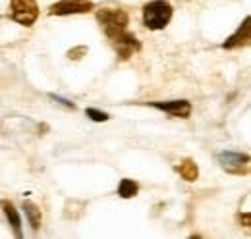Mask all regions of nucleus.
Returning a JSON list of instances; mask_svg holds the SVG:
<instances>
[{"label":"nucleus","mask_w":251,"mask_h":239,"mask_svg":"<svg viewBox=\"0 0 251 239\" xmlns=\"http://www.w3.org/2000/svg\"><path fill=\"white\" fill-rule=\"evenodd\" d=\"M49 98H52V100H56V102L64 104L66 108H72V110L75 108V104H74L72 100H68V98H62V96H58V95H54V93H50V95H49Z\"/></svg>","instance_id":"obj_15"},{"label":"nucleus","mask_w":251,"mask_h":239,"mask_svg":"<svg viewBox=\"0 0 251 239\" xmlns=\"http://www.w3.org/2000/svg\"><path fill=\"white\" fill-rule=\"evenodd\" d=\"M10 16L16 24L31 27L39 18L37 0H10Z\"/></svg>","instance_id":"obj_4"},{"label":"nucleus","mask_w":251,"mask_h":239,"mask_svg":"<svg viewBox=\"0 0 251 239\" xmlns=\"http://www.w3.org/2000/svg\"><path fill=\"white\" fill-rule=\"evenodd\" d=\"M0 209L4 212L8 224L12 226L14 236H16V238H22V236H24V234H22V216H20V212L16 209V205H14L12 201H8V199H2V201H0Z\"/></svg>","instance_id":"obj_9"},{"label":"nucleus","mask_w":251,"mask_h":239,"mask_svg":"<svg viewBox=\"0 0 251 239\" xmlns=\"http://www.w3.org/2000/svg\"><path fill=\"white\" fill-rule=\"evenodd\" d=\"M83 54H87V47H75V48H72V50H68V58L70 60H79Z\"/></svg>","instance_id":"obj_14"},{"label":"nucleus","mask_w":251,"mask_h":239,"mask_svg":"<svg viewBox=\"0 0 251 239\" xmlns=\"http://www.w3.org/2000/svg\"><path fill=\"white\" fill-rule=\"evenodd\" d=\"M240 222H244V226H246V228H250L251 226V214L250 212H242V214H240Z\"/></svg>","instance_id":"obj_16"},{"label":"nucleus","mask_w":251,"mask_h":239,"mask_svg":"<svg viewBox=\"0 0 251 239\" xmlns=\"http://www.w3.org/2000/svg\"><path fill=\"white\" fill-rule=\"evenodd\" d=\"M137 193H139V183L137 181H133V179L129 178L120 179V183H118V195L122 199H133Z\"/></svg>","instance_id":"obj_12"},{"label":"nucleus","mask_w":251,"mask_h":239,"mask_svg":"<svg viewBox=\"0 0 251 239\" xmlns=\"http://www.w3.org/2000/svg\"><path fill=\"white\" fill-rule=\"evenodd\" d=\"M97 22H99L100 29L104 31L106 39H110V37L127 29L129 16L122 8H102L97 12Z\"/></svg>","instance_id":"obj_2"},{"label":"nucleus","mask_w":251,"mask_h":239,"mask_svg":"<svg viewBox=\"0 0 251 239\" xmlns=\"http://www.w3.org/2000/svg\"><path fill=\"white\" fill-rule=\"evenodd\" d=\"M95 8L91 0H58L49 8V16H75L87 14Z\"/></svg>","instance_id":"obj_6"},{"label":"nucleus","mask_w":251,"mask_h":239,"mask_svg":"<svg viewBox=\"0 0 251 239\" xmlns=\"http://www.w3.org/2000/svg\"><path fill=\"white\" fill-rule=\"evenodd\" d=\"M174 8L168 0H151L143 6V25L149 31L164 29L172 20Z\"/></svg>","instance_id":"obj_1"},{"label":"nucleus","mask_w":251,"mask_h":239,"mask_svg":"<svg viewBox=\"0 0 251 239\" xmlns=\"http://www.w3.org/2000/svg\"><path fill=\"white\" fill-rule=\"evenodd\" d=\"M85 114H87V118H91L93 121H108V118H110L106 112L97 110V108H87V110H85Z\"/></svg>","instance_id":"obj_13"},{"label":"nucleus","mask_w":251,"mask_h":239,"mask_svg":"<svg viewBox=\"0 0 251 239\" xmlns=\"http://www.w3.org/2000/svg\"><path fill=\"white\" fill-rule=\"evenodd\" d=\"M108 41H110L112 48L116 50V56L120 60H129L133 54H137L141 50V41L127 29L114 35V37H110Z\"/></svg>","instance_id":"obj_5"},{"label":"nucleus","mask_w":251,"mask_h":239,"mask_svg":"<svg viewBox=\"0 0 251 239\" xmlns=\"http://www.w3.org/2000/svg\"><path fill=\"white\" fill-rule=\"evenodd\" d=\"M176 172L186 179V181H195V179L199 178V168H197L195 160H191V158H184V160L176 166Z\"/></svg>","instance_id":"obj_11"},{"label":"nucleus","mask_w":251,"mask_h":239,"mask_svg":"<svg viewBox=\"0 0 251 239\" xmlns=\"http://www.w3.org/2000/svg\"><path fill=\"white\" fill-rule=\"evenodd\" d=\"M251 18L248 16L244 20V24L236 29V33H232L224 43H222V48L226 50H234V48H242V47H248L250 45V39H251Z\"/></svg>","instance_id":"obj_8"},{"label":"nucleus","mask_w":251,"mask_h":239,"mask_svg":"<svg viewBox=\"0 0 251 239\" xmlns=\"http://www.w3.org/2000/svg\"><path fill=\"white\" fill-rule=\"evenodd\" d=\"M217 162L224 172L234 174V176H246L250 172V156L246 152L224 150L217 156Z\"/></svg>","instance_id":"obj_3"},{"label":"nucleus","mask_w":251,"mask_h":239,"mask_svg":"<svg viewBox=\"0 0 251 239\" xmlns=\"http://www.w3.org/2000/svg\"><path fill=\"white\" fill-rule=\"evenodd\" d=\"M22 210L25 212V218H27V222H29V226H31L33 232H39L41 222H43V214H41L39 207H37L35 203H31V201H24Z\"/></svg>","instance_id":"obj_10"},{"label":"nucleus","mask_w":251,"mask_h":239,"mask_svg":"<svg viewBox=\"0 0 251 239\" xmlns=\"http://www.w3.org/2000/svg\"><path fill=\"white\" fill-rule=\"evenodd\" d=\"M153 108H157L164 114H170L174 118H189L191 114V102L189 100H155V102H149Z\"/></svg>","instance_id":"obj_7"}]
</instances>
